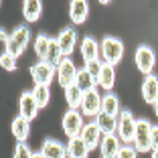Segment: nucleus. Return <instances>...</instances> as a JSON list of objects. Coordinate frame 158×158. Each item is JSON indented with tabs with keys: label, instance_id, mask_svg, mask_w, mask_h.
<instances>
[{
	"label": "nucleus",
	"instance_id": "obj_1",
	"mask_svg": "<svg viewBox=\"0 0 158 158\" xmlns=\"http://www.w3.org/2000/svg\"><path fill=\"white\" fill-rule=\"evenodd\" d=\"M28 41H31V31L28 27H16L12 33L8 35V41L6 45V53H10L12 57H20L28 47Z\"/></svg>",
	"mask_w": 158,
	"mask_h": 158
},
{
	"label": "nucleus",
	"instance_id": "obj_2",
	"mask_svg": "<svg viewBox=\"0 0 158 158\" xmlns=\"http://www.w3.org/2000/svg\"><path fill=\"white\" fill-rule=\"evenodd\" d=\"M99 49H102L103 63H107V65H112V67H116L122 61V57H124V43L116 37H106L102 41Z\"/></svg>",
	"mask_w": 158,
	"mask_h": 158
},
{
	"label": "nucleus",
	"instance_id": "obj_3",
	"mask_svg": "<svg viewBox=\"0 0 158 158\" xmlns=\"http://www.w3.org/2000/svg\"><path fill=\"white\" fill-rule=\"evenodd\" d=\"M136 124H138V120H134L130 110H122V114L118 116V132L116 134L124 144H134Z\"/></svg>",
	"mask_w": 158,
	"mask_h": 158
},
{
	"label": "nucleus",
	"instance_id": "obj_4",
	"mask_svg": "<svg viewBox=\"0 0 158 158\" xmlns=\"http://www.w3.org/2000/svg\"><path fill=\"white\" fill-rule=\"evenodd\" d=\"M61 126H63L65 136L77 138V136H81V132H83V128H85L83 114L79 112V110H67L65 116H63V120H61Z\"/></svg>",
	"mask_w": 158,
	"mask_h": 158
},
{
	"label": "nucleus",
	"instance_id": "obj_5",
	"mask_svg": "<svg viewBox=\"0 0 158 158\" xmlns=\"http://www.w3.org/2000/svg\"><path fill=\"white\" fill-rule=\"evenodd\" d=\"M134 61H136V67H138L140 73L152 75V69H154V65H156V53H154L152 47L140 45L134 53Z\"/></svg>",
	"mask_w": 158,
	"mask_h": 158
},
{
	"label": "nucleus",
	"instance_id": "obj_6",
	"mask_svg": "<svg viewBox=\"0 0 158 158\" xmlns=\"http://www.w3.org/2000/svg\"><path fill=\"white\" fill-rule=\"evenodd\" d=\"M134 148L138 152H150L152 150V124L148 120H138V124H136Z\"/></svg>",
	"mask_w": 158,
	"mask_h": 158
},
{
	"label": "nucleus",
	"instance_id": "obj_7",
	"mask_svg": "<svg viewBox=\"0 0 158 158\" xmlns=\"http://www.w3.org/2000/svg\"><path fill=\"white\" fill-rule=\"evenodd\" d=\"M83 118H98L102 112V95L95 87L83 93V102H81V110Z\"/></svg>",
	"mask_w": 158,
	"mask_h": 158
},
{
	"label": "nucleus",
	"instance_id": "obj_8",
	"mask_svg": "<svg viewBox=\"0 0 158 158\" xmlns=\"http://www.w3.org/2000/svg\"><path fill=\"white\" fill-rule=\"evenodd\" d=\"M77 67H75L73 59L71 57H65L63 59V63H61L59 67H57V81H59V85L63 89L71 87V85L75 83V79H77Z\"/></svg>",
	"mask_w": 158,
	"mask_h": 158
},
{
	"label": "nucleus",
	"instance_id": "obj_9",
	"mask_svg": "<svg viewBox=\"0 0 158 158\" xmlns=\"http://www.w3.org/2000/svg\"><path fill=\"white\" fill-rule=\"evenodd\" d=\"M31 77H33L35 85H51L53 77H55V67L47 61H39L31 67Z\"/></svg>",
	"mask_w": 158,
	"mask_h": 158
},
{
	"label": "nucleus",
	"instance_id": "obj_10",
	"mask_svg": "<svg viewBox=\"0 0 158 158\" xmlns=\"http://www.w3.org/2000/svg\"><path fill=\"white\" fill-rule=\"evenodd\" d=\"M19 110H20V116L24 118V120H35V118L39 116V103L37 99H35L33 91H23V95H20V102H19Z\"/></svg>",
	"mask_w": 158,
	"mask_h": 158
},
{
	"label": "nucleus",
	"instance_id": "obj_11",
	"mask_svg": "<svg viewBox=\"0 0 158 158\" xmlns=\"http://www.w3.org/2000/svg\"><path fill=\"white\" fill-rule=\"evenodd\" d=\"M120 138H118V134H107L102 138V142H99V154H102V158H118V154H120Z\"/></svg>",
	"mask_w": 158,
	"mask_h": 158
},
{
	"label": "nucleus",
	"instance_id": "obj_12",
	"mask_svg": "<svg viewBox=\"0 0 158 158\" xmlns=\"http://www.w3.org/2000/svg\"><path fill=\"white\" fill-rule=\"evenodd\" d=\"M81 138H83V142L87 144L89 152H91L93 148H98V146H99V142H102L103 134H102V130L98 128L95 120H93V122H87V124H85L83 132H81Z\"/></svg>",
	"mask_w": 158,
	"mask_h": 158
},
{
	"label": "nucleus",
	"instance_id": "obj_13",
	"mask_svg": "<svg viewBox=\"0 0 158 158\" xmlns=\"http://www.w3.org/2000/svg\"><path fill=\"white\" fill-rule=\"evenodd\" d=\"M142 99L150 106H154L158 99V75H146L142 81Z\"/></svg>",
	"mask_w": 158,
	"mask_h": 158
},
{
	"label": "nucleus",
	"instance_id": "obj_14",
	"mask_svg": "<svg viewBox=\"0 0 158 158\" xmlns=\"http://www.w3.org/2000/svg\"><path fill=\"white\" fill-rule=\"evenodd\" d=\"M41 152L45 158H69L67 154V146H63L59 140H53V138H47L41 146Z\"/></svg>",
	"mask_w": 158,
	"mask_h": 158
},
{
	"label": "nucleus",
	"instance_id": "obj_15",
	"mask_svg": "<svg viewBox=\"0 0 158 158\" xmlns=\"http://www.w3.org/2000/svg\"><path fill=\"white\" fill-rule=\"evenodd\" d=\"M57 43H59L61 51H63V55L65 57H71V53H73L75 45H77V33H75L71 27L63 28L59 33V37H57Z\"/></svg>",
	"mask_w": 158,
	"mask_h": 158
},
{
	"label": "nucleus",
	"instance_id": "obj_16",
	"mask_svg": "<svg viewBox=\"0 0 158 158\" xmlns=\"http://www.w3.org/2000/svg\"><path fill=\"white\" fill-rule=\"evenodd\" d=\"M69 16H71V23L83 24L89 16V2H85V0H73L69 4Z\"/></svg>",
	"mask_w": 158,
	"mask_h": 158
},
{
	"label": "nucleus",
	"instance_id": "obj_17",
	"mask_svg": "<svg viewBox=\"0 0 158 158\" xmlns=\"http://www.w3.org/2000/svg\"><path fill=\"white\" fill-rule=\"evenodd\" d=\"M99 43L95 41L93 37H85L83 41H81V47H79V51H81V57H83L85 63H89V61H95L99 59V53H102V49H99Z\"/></svg>",
	"mask_w": 158,
	"mask_h": 158
},
{
	"label": "nucleus",
	"instance_id": "obj_18",
	"mask_svg": "<svg viewBox=\"0 0 158 158\" xmlns=\"http://www.w3.org/2000/svg\"><path fill=\"white\" fill-rule=\"evenodd\" d=\"M43 14V2L41 0H27L23 2V16L27 23H37Z\"/></svg>",
	"mask_w": 158,
	"mask_h": 158
},
{
	"label": "nucleus",
	"instance_id": "obj_19",
	"mask_svg": "<svg viewBox=\"0 0 158 158\" xmlns=\"http://www.w3.org/2000/svg\"><path fill=\"white\" fill-rule=\"evenodd\" d=\"M67 154H69V158H87L89 156V148L81 136L69 138V142H67Z\"/></svg>",
	"mask_w": 158,
	"mask_h": 158
},
{
	"label": "nucleus",
	"instance_id": "obj_20",
	"mask_svg": "<svg viewBox=\"0 0 158 158\" xmlns=\"http://www.w3.org/2000/svg\"><path fill=\"white\" fill-rule=\"evenodd\" d=\"M10 130H12V136L19 140V142H27L28 134H31V122L24 120L23 116H16V118L12 120Z\"/></svg>",
	"mask_w": 158,
	"mask_h": 158
},
{
	"label": "nucleus",
	"instance_id": "obj_21",
	"mask_svg": "<svg viewBox=\"0 0 158 158\" xmlns=\"http://www.w3.org/2000/svg\"><path fill=\"white\" fill-rule=\"evenodd\" d=\"M95 124H98V128L102 130L103 136H107V134H116V132H118V118L110 116V114L99 112V116L95 118Z\"/></svg>",
	"mask_w": 158,
	"mask_h": 158
},
{
	"label": "nucleus",
	"instance_id": "obj_22",
	"mask_svg": "<svg viewBox=\"0 0 158 158\" xmlns=\"http://www.w3.org/2000/svg\"><path fill=\"white\" fill-rule=\"evenodd\" d=\"M102 112L103 114H110V116H114V118H118L122 114V107H120V99H118V95L116 93H106L102 98Z\"/></svg>",
	"mask_w": 158,
	"mask_h": 158
},
{
	"label": "nucleus",
	"instance_id": "obj_23",
	"mask_svg": "<svg viewBox=\"0 0 158 158\" xmlns=\"http://www.w3.org/2000/svg\"><path fill=\"white\" fill-rule=\"evenodd\" d=\"M114 83H116V71H114L112 65L103 63V69H102V75H99V79H98V85L110 93L112 87H114Z\"/></svg>",
	"mask_w": 158,
	"mask_h": 158
},
{
	"label": "nucleus",
	"instance_id": "obj_24",
	"mask_svg": "<svg viewBox=\"0 0 158 158\" xmlns=\"http://www.w3.org/2000/svg\"><path fill=\"white\" fill-rule=\"evenodd\" d=\"M65 99L69 110H81V102H83V91L77 87V85H71V87L65 89Z\"/></svg>",
	"mask_w": 158,
	"mask_h": 158
},
{
	"label": "nucleus",
	"instance_id": "obj_25",
	"mask_svg": "<svg viewBox=\"0 0 158 158\" xmlns=\"http://www.w3.org/2000/svg\"><path fill=\"white\" fill-rule=\"evenodd\" d=\"M75 85H77V87L85 93V91H89V89L95 87V85H98V81H95V79L89 75V71L83 67V69H79V71H77V79H75Z\"/></svg>",
	"mask_w": 158,
	"mask_h": 158
},
{
	"label": "nucleus",
	"instance_id": "obj_26",
	"mask_svg": "<svg viewBox=\"0 0 158 158\" xmlns=\"http://www.w3.org/2000/svg\"><path fill=\"white\" fill-rule=\"evenodd\" d=\"M49 49H51V39L45 37V35H39V37L35 39V53H37L39 61H47Z\"/></svg>",
	"mask_w": 158,
	"mask_h": 158
},
{
	"label": "nucleus",
	"instance_id": "obj_27",
	"mask_svg": "<svg viewBox=\"0 0 158 158\" xmlns=\"http://www.w3.org/2000/svg\"><path fill=\"white\" fill-rule=\"evenodd\" d=\"M63 59H65V55H63V51H61L59 43L51 39V49H49V57H47V63H51L53 67H59L61 63H63Z\"/></svg>",
	"mask_w": 158,
	"mask_h": 158
},
{
	"label": "nucleus",
	"instance_id": "obj_28",
	"mask_svg": "<svg viewBox=\"0 0 158 158\" xmlns=\"http://www.w3.org/2000/svg\"><path fill=\"white\" fill-rule=\"evenodd\" d=\"M33 95H35V99H37L39 107L43 110V107L49 103V99H51V89H49V85H35Z\"/></svg>",
	"mask_w": 158,
	"mask_h": 158
},
{
	"label": "nucleus",
	"instance_id": "obj_29",
	"mask_svg": "<svg viewBox=\"0 0 158 158\" xmlns=\"http://www.w3.org/2000/svg\"><path fill=\"white\" fill-rule=\"evenodd\" d=\"M85 69H87V71H89V75H91V77L98 81L99 75H102V69H103V61H102V59L89 61V63H85Z\"/></svg>",
	"mask_w": 158,
	"mask_h": 158
},
{
	"label": "nucleus",
	"instance_id": "obj_30",
	"mask_svg": "<svg viewBox=\"0 0 158 158\" xmlns=\"http://www.w3.org/2000/svg\"><path fill=\"white\" fill-rule=\"evenodd\" d=\"M33 150H31V146L27 144V142H19L16 144V148H14V154L12 158H33Z\"/></svg>",
	"mask_w": 158,
	"mask_h": 158
},
{
	"label": "nucleus",
	"instance_id": "obj_31",
	"mask_svg": "<svg viewBox=\"0 0 158 158\" xmlns=\"http://www.w3.org/2000/svg\"><path fill=\"white\" fill-rule=\"evenodd\" d=\"M0 65L4 67L6 71H16V57H12L10 53H2L0 55Z\"/></svg>",
	"mask_w": 158,
	"mask_h": 158
},
{
	"label": "nucleus",
	"instance_id": "obj_32",
	"mask_svg": "<svg viewBox=\"0 0 158 158\" xmlns=\"http://www.w3.org/2000/svg\"><path fill=\"white\" fill-rule=\"evenodd\" d=\"M118 158H138V150H136L134 146H130V144H124V146L120 148Z\"/></svg>",
	"mask_w": 158,
	"mask_h": 158
},
{
	"label": "nucleus",
	"instance_id": "obj_33",
	"mask_svg": "<svg viewBox=\"0 0 158 158\" xmlns=\"http://www.w3.org/2000/svg\"><path fill=\"white\" fill-rule=\"evenodd\" d=\"M158 148V126H152V150Z\"/></svg>",
	"mask_w": 158,
	"mask_h": 158
},
{
	"label": "nucleus",
	"instance_id": "obj_34",
	"mask_svg": "<svg viewBox=\"0 0 158 158\" xmlns=\"http://www.w3.org/2000/svg\"><path fill=\"white\" fill-rule=\"evenodd\" d=\"M152 107H154V114H156V118H158V99H156V103H154Z\"/></svg>",
	"mask_w": 158,
	"mask_h": 158
},
{
	"label": "nucleus",
	"instance_id": "obj_35",
	"mask_svg": "<svg viewBox=\"0 0 158 158\" xmlns=\"http://www.w3.org/2000/svg\"><path fill=\"white\" fill-rule=\"evenodd\" d=\"M33 158H45V156H43V152H35V154H33Z\"/></svg>",
	"mask_w": 158,
	"mask_h": 158
},
{
	"label": "nucleus",
	"instance_id": "obj_36",
	"mask_svg": "<svg viewBox=\"0 0 158 158\" xmlns=\"http://www.w3.org/2000/svg\"><path fill=\"white\" fill-rule=\"evenodd\" d=\"M152 158H158V148H154V150H152Z\"/></svg>",
	"mask_w": 158,
	"mask_h": 158
}]
</instances>
